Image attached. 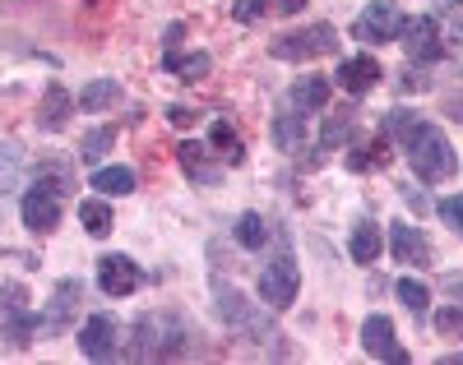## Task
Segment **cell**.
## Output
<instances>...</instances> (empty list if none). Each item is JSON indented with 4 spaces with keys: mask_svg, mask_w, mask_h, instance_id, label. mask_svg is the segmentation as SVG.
<instances>
[{
    "mask_svg": "<svg viewBox=\"0 0 463 365\" xmlns=\"http://www.w3.org/2000/svg\"><path fill=\"white\" fill-rule=\"evenodd\" d=\"M347 167H353V172H380V167H390V139L375 135V139L357 144V153L347 157Z\"/></svg>",
    "mask_w": 463,
    "mask_h": 365,
    "instance_id": "14",
    "label": "cell"
},
{
    "mask_svg": "<svg viewBox=\"0 0 463 365\" xmlns=\"http://www.w3.org/2000/svg\"><path fill=\"white\" fill-rule=\"evenodd\" d=\"M80 222H84L89 236H111V227H116L107 199H84V204H80Z\"/></svg>",
    "mask_w": 463,
    "mask_h": 365,
    "instance_id": "17",
    "label": "cell"
},
{
    "mask_svg": "<svg viewBox=\"0 0 463 365\" xmlns=\"http://www.w3.org/2000/svg\"><path fill=\"white\" fill-rule=\"evenodd\" d=\"M329 93H334V84H329L325 74H306V79H297V84H292V107L297 111H325Z\"/></svg>",
    "mask_w": 463,
    "mask_h": 365,
    "instance_id": "13",
    "label": "cell"
},
{
    "mask_svg": "<svg viewBox=\"0 0 463 365\" xmlns=\"http://www.w3.org/2000/svg\"><path fill=\"white\" fill-rule=\"evenodd\" d=\"M390 255H394L399 264H412V268L431 264L427 236H421V227H412V222H394V227H390Z\"/></svg>",
    "mask_w": 463,
    "mask_h": 365,
    "instance_id": "9",
    "label": "cell"
},
{
    "mask_svg": "<svg viewBox=\"0 0 463 365\" xmlns=\"http://www.w3.org/2000/svg\"><path fill=\"white\" fill-rule=\"evenodd\" d=\"M139 282H144V268L130 255H102L98 259V287L107 296H130V292H139Z\"/></svg>",
    "mask_w": 463,
    "mask_h": 365,
    "instance_id": "7",
    "label": "cell"
},
{
    "mask_svg": "<svg viewBox=\"0 0 463 365\" xmlns=\"http://www.w3.org/2000/svg\"><path fill=\"white\" fill-rule=\"evenodd\" d=\"M74 116V98H70V89L65 84H47V93H43V107H37V126H43L47 135H56V130H65V120Z\"/></svg>",
    "mask_w": 463,
    "mask_h": 365,
    "instance_id": "12",
    "label": "cell"
},
{
    "mask_svg": "<svg viewBox=\"0 0 463 365\" xmlns=\"http://www.w3.org/2000/svg\"><path fill=\"white\" fill-rule=\"evenodd\" d=\"M399 301L412 310V314H427V305H431V292H427V282H417V277H403L399 282Z\"/></svg>",
    "mask_w": 463,
    "mask_h": 365,
    "instance_id": "25",
    "label": "cell"
},
{
    "mask_svg": "<svg viewBox=\"0 0 463 365\" xmlns=\"http://www.w3.org/2000/svg\"><path fill=\"white\" fill-rule=\"evenodd\" d=\"M111 144H116V130H93V135H84V144H80V157H84V162H102Z\"/></svg>",
    "mask_w": 463,
    "mask_h": 365,
    "instance_id": "26",
    "label": "cell"
},
{
    "mask_svg": "<svg viewBox=\"0 0 463 365\" xmlns=\"http://www.w3.org/2000/svg\"><path fill=\"white\" fill-rule=\"evenodd\" d=\"M440 365H463V351H454V356H440Z\"/></svg>",
    "mask_w": 463,
    "mask_h": 365,
    "instance_id": "34",
    "label": "cell"
},
{
    "mask_svg": "<svg viewBox=\"0 0 463 365\" xmlns=\"http://www.w3.org/2000/svg\"><path fill=\"white\" fill-rule=\"evenodd\" d=\"M70 305H80V282H74V277H65L61 287H56V301H52V314H47L43 329H61L65 314H70Z\"/></svg>",
    "mask_w": 463,
    "mask_h": 365,
    "instance_id": "21",
    "label": "cell"
},
{
    "mask_svg": "<svg viewBox=\"0 0 463 365\" xmlns=\"http://www.w3.org/2000/svg\"><path fill=\"white\" fill-rule=\"evenodd\" d=\"M176 157H181V167H185L190 176H195V181H204V185L218 176V167L209 162V148H204V144H190V139H185V144L176 148Z\"/></svg>",
    "mask_w": 463,
    "mask_h": 365,
    "instance_id": "16",
    "label": "cell"
},
{
    "mask_svg": "<svg viewBox=\"0 0 463 365\" xmlns=\"http://www.w3.org/2000/svg\"><path fill=\"white\" fill-rule=\"evenodd\" d=\"M353 130H357V107H334V116H325V135H320V144L334 148V144H343Z\"/></svg>",
    "mask_w": 463,
    "mask_h": 365,
    "instance_id": "18",
    "label": "cell"
},
{
    "mask_svg": "<svg viewBox=\"0 0 463 365\" xmlns=\"http://www.w3.org/2000/svg\"><path fill=\"white\" fill-rule=\"evenodd\" d=\"M380 61L375 56H353V61H343L338 65V74H334V84L338 89H347V93H353V98H362V93H371L375 84H380Z\"/></svg>",
    "mask_w": 463,
    "mask_h": 365,
    "instance_id": "10",
    "label": "cell"
},
{
    "mask_svg": "<svg viewBox=\"0 0 463 365\" xmlns=\"http://www.w3.org/2000/svg\"><path fill=\"white\" fill-rule=\"evenodd\" d=\"M65 190H70V181L61 172H43V176H37L33 190L24 194V227L37 231V236L56 231V222H61V194Z\"/></svg>",
    "mask_w": 463,
    "mask_h": 365,
    "instance_id": "2",
    "label": "cell"
},
{
    "mask_svg": "<svg viewBox=\"0 0 463 365\" xmlns=\"http://www.w3.org/2000/svg\"><path fill=\"white\" fill-rule=\"evenodd\" d=\"M440 218H445L449 227H458V236H463V194L445 199V204H440Z\"/></svg>",
    "mask_w": 463,
    "mask_h": 365,
    "instance_id": "30",
    "label": "cell"
},
{
    "mask_svg": "<svg viewBox=\"0 0 463 365\" xmlns=\"http://www.w3.org/2000/svg\"><path fill=\"white\" fill-rule=\"evenodd\" d=\"M390 130L399 135V144H403V153H408V167L427 181V185L454 181L458 157H454L449 139H445L436 126L417 120V111H390Z\"/></svg>",
    "mask_w": 463,
    "mask_h": 365,
    "instance_id": "1",
    "label": "cell"
},
{
    "mask_svg": "<svg viewBox=\"0 0 463 365\" xmlns=\"http://www.w3.org/2000/svg\"><path fill=\"white\" fill-rule=\"evenodd\" d=\"M213 148H218V157H227V167H241V162H246V148H241V139H237V130H232L227 126V120H218V126H213Z\"/></svg>",
    "mask_w": 463,
    "mask_h": 365,
    "instance_id": "20",
    "label": "cell"
},
{
    "mask_svg": "<svg viewBox=\"0 0 463 365\" xmlns=\"http://www.w3.org/2000/svg\"><path fill=\"white\" fill-rule=\"evenodd\" d=\"M93 190L121 199V194L135 190V172H130V167H98V172H93Z\"/></svg>",
    "mask_w": 463,
    "mask_h": 365,
    "instance_id": "19",
    "label": "cell"
},
{
    "mask_svg": "<svg viewBox=\"0 0 463 365\" xmlns=\"http://www.w3.org/2000/svg\"><path fill=\"white\" fill-rule=\"evenodd\" d=\"M362 347H366V356L408 365V351H403L399 338H394V319H390V314H371V319L362 323Z\"/></svg>",
    "mask_w": 463,
    "mask_h": 365,
    "instance_id": "8",
    "label": "cell"
},
{
    "mask_svg": "<svg viewBox=\"0 0 463 365\" xmlns=\"http://www.w3.org/2000/svg\"><path fill=\"white\" fill-rule=\"evenodd\" d=\"M167 120H172V126H195V111H190V107H167Z\"/></svg>",
    "mask_w": 463,
    "mask_h": 365,
    "instance_id": "32",
    "label": "cell"
},
{
    "mask_svg": "<svg viewBox=\"0 0 463 365\" xmlns=\"http://www.w3.org/2000/svg\"><path fill=\"white\" fill-rule=\"evenodd\" d=\"M19 181V148H0V194H10Z\"/></svg>",
    "mask_w": 463,
    "mask_h": 365,
    "instance_id": "27",
    "label": "cell"
},
{
    "mask_svg": "<svg viewBox=\"0 0 463 365\" xmlns=\"http://www.w3.org/2000/svg\"><path fill=\"white\" fill-rule=\"evenodd\" d=\"M347 250H353V259H357V264H375V259H380V250H384L380 227H375V222H357V227H353V246H347Z\"/></svg>",
    "mask_w": 463,
    "mask_h": 365,
    "instance_id": "15",
    "label": "cell"
},
{
    "mask_svg": "<svg viewBox=\"0 0 463 365\" xmlns=\"http://www.w3.org/2000/svg\"><path fill=\"white\" fill-rule=\"evenodd\" d=\"M436 329H440L445 338H463V310H458V305H445V310L436 314Z\"/></svg>",
    "mask_w": 463,
    "mask_h": 365,
    "instance_id": "28",
    "label": "cell"
},
{
    "mask_svg": "<svg viewBox=\"0 0 463 365\" xmlns=\"http://www.w3.org/2000/svg\"><path fill=\"white\" fill-rule=\"evenodd\" d=\"M399 37H403L408 61H417V65H436L445 56V37H440L436 19H427V14H421V19H403Z\"/></svg>",
    "mask_w": 463,
    "mask_h": 365,
    "instance_id": "5",
    "label": "cell"
},
{
    "mask_svg": "<svg viewBox=\"0 0 463 365\" xmlns=\"http://www.w3.org/2000/svg\"><path fill=\"white\" fill-rule=\"evenodd\" d=\"M264 240H269V222H264L260 213H241V218H237V246L260 250Z\"/></svg>",
    "mask_w": 463,
    "mask_h": 365,
    "instance_id": "22",
    "label": "cell"
},
{
    "mask_svg": "<svg viewBox=\"0 0 463 365\" xmlns=\"http://www.w3.org/2000/svg\"><path fill=\"white\" fill-rule=\"evenodd\" d=\"M274 10L279 14H297V10H306V0H274Z\"/></svg>",
    "mask_w": 463,
    "mask_h": 365,
    "instance_id": "33",
    "label": "cell"
},
{
    "mask_svg": "<svg viewBox=\"0 0 463 365\" xmlns=\"http://www.w3.org/2000/svg\"><path fill=\"white\" fill-rule=\"evenodd\" d=\"M399 28H403V14H399L394 0H375V5H366L353 23L357 42H394Z\"/></svg>",
    "mask_w": 463,
    "mask_h": 365,
    "instance_id": "6",
    "label": "cell"
},
{
    "mask_svg": "<svg viewBox=\"0 0 463 365\" xmlns=\"http://www.w3.org/2000/svg\"><path fill=\"white\" fill-rule=\"evenodd\" d=\"M274 135H279V144H283V148H297V144H301V116H283Z\"/></svg>",
    "mask_w": 463,
    "mask_h": 365,
    "instance_id": "29",
    "label": "cell"
},
{
    "mask_svg": "<svg viewBox=\"0 0 463 365\" xmlns=\"http://www.w3.org/2000/svg\"><path fill=\"white\" fill-rule=\"evenodd\" d=\"M116 98H121V89H116L111 79H93V84L80 93V107H84V111H102V107H111Z\"/></svg>",
    "mask_w": 463,
    "mask_h": 365,
    "instance_id": "23",
    "label": "cell"
},
{
    "mask_svg": "<svg viewBox=\"0 0 463 365\" xmlns=\"http://www.w3.org/2000/svg\"><path fill=\"white\" fill-rule=\"evenodd\" d=\"M338 47V33L334 23H311V28H297V33H279L269 51L279 61H316V56H329Z\"/></svg>",
    "mask_w": 463,
    "mask_h": 365,
    "instance_id": "3",
    "label": "cell"
},
{
    "mask_svg": "<svg viewBox=\"0 0 463 365\" xmlns=\"http://www.w3.org/2000/svg\"><path fill=\"white\" fill-rule=\"evenodd\" d=\"M80 347L89 360H107L116 351V319L111 314H89L84 333H80Z\"/></svg>",
    "mask_w": 463,
    "mask_h": 365,
    "instance_id": "11",
    "label": "cell"
},
{
    "mask_svg": "<svg viewBox=\"0 0 463 365\" xmlns=\"http://www.w3.org/2000/svg\"><path fill=\"white\" fill-rule=\"evenodd\" d=\"M297 287H301V273H297V264L288 255L274 259V264H264V273H260V301L269 310H288L297 301Z\"/></svg>",
    "mask_w": 463,
    "mask_h": 365,
    "instance_id": "4",
    "label": "cell"
},
{
    "mask_svg": "<svg viewBox=\"0 0 463 365\" xmlns=\"http://www.w3.org/2000/svg\"><path fill=\"white\" fill-rule=\"evenodd\" d=\"M232 14H237L241 23H255L264 14V0H237V10H232Z\"/></svg>",
    "mask_w": 463,
    "mask_h": 365,
    "instance_id": "31",
    "label": "cell"
},
{
    "mask_svg": "<svg viewBox=\"0 0 463 365\" xmlns=\"http://www.w3.org/2000/svg\"><path fill=\"white\" fill-rule=\"evenodd\" d=\"M167 70H176L181 79H204V74L213 70V61H209L204 51H195V56H176V51H167Z\"/></svg>",
    "mask_w": 463,
    "mask_h": 365,
    "instance_id": "24",
    "label": "cell"
}]
</instances>
